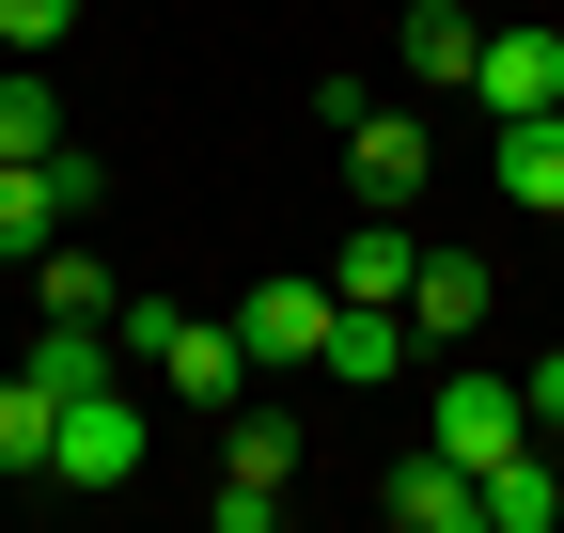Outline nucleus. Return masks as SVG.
I'll return each mask as SVG.
<instances>
[{"mask_svg": "<svg viewBox=\"0 0 564 533\" xmlns=\"http://www.w3.org/2000/svg\"><path fill=\"white\" fill-rule=\"evenodd\" d=\"M110 329H126V361H158V392H173V409H236V392H251V346H236V314H188V298H126Z\"/></svg>", "mask_w": 564, "mask_h": 533, "instance_id": "nucleus-1", "label": "nucleus"}, {"mask_svg": "<svg viewBox=\"0 0 564 533\" xmlns=\"http://www.w3.org/2000/svg\"><path fill=\"white\" fill-rule=\"evenodd\" d=\"M95 205H110V173L79 142H63V157H0V266H32L63 220H95Z\"/></svg>", "mask_w": 564, "mask_h": 533, "instance_id": "nucleus-2", "label": "nucleus"}, {"mask_svg": "<svg viewBox=\"0 0 564 533\" xmlns=\"http://www.w3.org/2000/svg\"><path fill=\"white\" fill-rule=\"evenodd\" d=\"M47 487H141V392H126V377L63 392V424H47Z\"/></svg>", "mask_w": 564, "mask_h": 533, "instance_id": "nucleus-3", "label": "nucleus"}, {"mask_svg": "<svg viewBox=\"0 0 564 533\" xmlns=\"http://www.w3.org/2000/svg\"><path fill=\"white\" fill-rule=\"evenodd\" d=\"M423 439H440L455 471H486V455H518V439H533V409H518V377H502V361H455V377H440V409H423Z\"/></svg>", "mask_w": 564, "mask_h": 533, "instance_id": "nucleus-4", "label": "nucleus"}, {"mask_svg": "<svg viewBox=\"0 0 564 533\" xmlns=\"http://www.w3.org/2000/svg\"><path fill=\"white\" fill-rule=\"evenodd\" d=\"M329 314H345L329 266H267V283L236 298V346H251V361H329Z\"/></svg>", "mask_w": 564, "mask_h": 533, "instance_id": "nucleus-5", "label": "nucleus"}, {"mask_svg": "<svg viewBox=\"0 0 564 533\" xmlns=\"http://www.w3.org/2000/svg\"><path fill=\"white\" fill-rule=\"evenodd\" d=\"M486 314H502L486 251H440V236H423V266H408V346H470Z\"/></svg>", "mask_w": 564, "mask_h": 533, "instance_id": "nucleus-6", "label": "nucleus"}, {"mask_svg": "<svg viewBox=\"0 0 564 533\" xmlns=\"http://www.w3.org/2000/svg\"><path fill=\"white\" fill-rule=\"evenodd\" d=\"M423 173H440L423 110H361V126H345V188H361V205H408L423 220Z\"/></svg>", "mask_w": 564, "mask_h": 533, "instance_id": "nucleus-7", "label": "nucleus"}, {"mask_svg": "<svg viewBox=\"0 0 564 533\" xmlns=\"http://www.w3.org/2000/svg\"><path fill=\"white\" fill-rule=\"evenodd\" d=\"M377 518H392V533H486V487L423 439V455H392V471H377Z\"/></svg>", "mask_w": 564, "mask_h": 533, "instance_id": "nucleus-8", "label": "nucleus"}, {"mask_svg": "<svg viewBox=\"0 0 564 533\" xmlns=\"http://www.w3.org/2000/svg\"><path fill=\"white\" fill-rule=\"evenodd\" d=\"M486 173H502L518 220H564V110H502L486 126Z\"/></svg>", "mask_w": 564, "mask_h": 533, "instance_id": "nucleus-9", "label": "nucleus"}, {"mask_svg": "<svg viewBox=\"0 0 564 533\" xmlns=\"http://www.w3.org/2000/svg\"><path fill=\"white\" fill-rule=\"evenodd\" d=\"M470 95H486V110H564V32H549V17H518V32H486V63H470Z\"/></svg>", "mask_w": 564, "mask_h": 533, "instance_id": "nucleus-10", "label": "nucleus"}, {"mask_svg": "<svg viewBox=\"0 0 564 533\" xmlns=\"http://www.w3.org/2000/svg\"><path fill=\"white\" fill-rule=\"evenodd\" d=\"M408 266H423V236H408V205H361V236L329 251V298H392V314H408Z\"/></svg>", "mask_w": 564, "mask_h": 533, "instance_id": "nucleus-11", "label": "nucleus"}, {"mask_svg": "<svg viewBox=\"0 0 564 533\" xmlns=\"http://www.w3.org/2000/svg\"><path fill=\"white\" fill-rule=\"evenodd\" d=\"M470 63H486V0H408V79L470 95Z\"/></svg>", "mask_w": 564, "mask_h": 533, "instance_id": "nucleus-12", "label": "nucleus"}, {"mask_svg": "<svg viewBox=\"0 0 564 533\" xmlns=\"http://www.w3.org/2000/svg\"><path fill=\"white\" fill-rule=\"evenodd\" d=\"M486 533H564V471H549V439H518V455H486Z\"/></svg>", "mask_w": 564, "mask_h": 533, "instance_id": "nucleus-13", "label": "nucleus"}, {"mask_svg": "<svg viewBox=\"0 0 564 533\" xmlns=\"http://www.w3.org/2000/svg\"><path fill=\"white\" fill-rule=\"evenodd\" d=\"M47 424H63V392L17 361V377H0V487H47Z\"/></svg>", "mask_w": 564, "mask_h": 533, "instance_id": "nucleus-14", "label": "nucleus"}, {"mask_svg": "<svg viewBox=\"0 0 564 533\" xmlns=\"http://www.w3.org/2000/svg\"><path fill=\"white\" fill-rule=\"evenodd\" d=\"M329 377H361V392L408 377V314H392V298H345V314H329Z\"/></svg>", "mask_w": 564, "mask_h": 533, "instance_id": "nucleus-15", "label": "nucleus"}, {"mask_svg": "<svg viewBox=\"0 0 564 533\" xmlns=\"http://www.w3.org/2000/svg\"><path fill=\"white\" fill-rule=\"evenodd\" d=\"M32 314H126V283H110L79 236H47V251H32Z\"/></svg>", "mask_w": 564, "mask_h": 533, "instance_id": "nucleus-16", "label": "nucleus"}, {"mask_svg": "<svg viewBox=\"0 0 564 533\" xmlns=\"http://www.w3.org/2000/svg\"><path fill=\"white\" fill-rule=\"evenodd\" d=\"M0 157H63V95H47V63H17V79H0Z\"/></svg>", "mask_w": 564, "mask_h": 533, "instance_id": "nucleus-17", "label": "nucleus"}, {"mask_svg": "<svg viewBox=\"0 0 564 533\" xmlns=\"http://www.w3.org/2000/svg\"><path fill=\"white\" fill-rule=\"evenodd\" d=\"M220 471H236V487H299V424H282V409H236Z\"/></svg>", "mask_w": 564, "mask_h": 533, "instance_id": "nucleus-18", "label": "nucleus"}, {"mask_svg": "<svg viewBox=\"0 0 564 533\" xmlns=\"http://www.w3.org/2000/svg\"><path fill=\"white\" fill-rule=\"evenodd\" d=\"M63 32H79V0H0V47H17V63H47Z\"/></svg>", "mask_w": 564, "mask_h": 533, "instance_id": "nucleus-19", "label": "nucleus"}, {"mask_svg": "<svg viewBox=\"0 0 564 533\" xmlns=\"http://www.w3.org/2000/svg\"><path fill=\"white\" fill-rule=\"evenodd\" d=\"M518 409H533V439H564V346H549V361L518 377Z\"/></svg>", "mask_w": 564, "mask_h": 533, "instance_id": "nucleus-20", "label": "nucleus"}]
</instances>
